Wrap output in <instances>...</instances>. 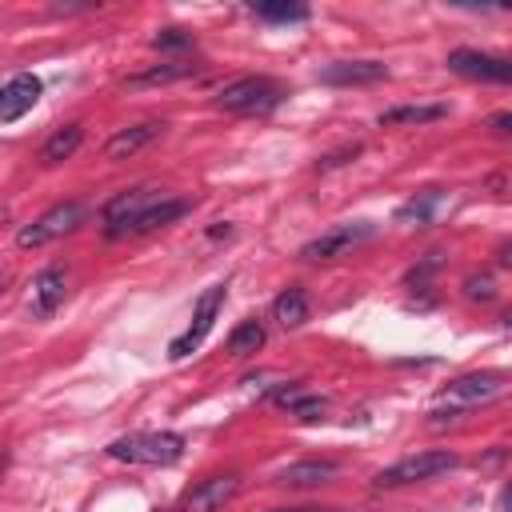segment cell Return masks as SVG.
I'll return each mask as SVG.
<instances>
[{
  "mask_svg": "<svg viewBox=\"0 0 512 512\" xmlns=\"http://www.w3.org/2000/svg\"><path fill=\"white\" fill-rule=\"evenodd\" d=\"M108 456L124 464H144V468H168L184 456V436L180 432H128L108 444Z\"/></svg>",
  "mask_w": 512,
  "mask_h": 512,
  "instance_id": "1",
  "label": "cell"
},
{
  "mask_svg": "<svg viewBox=\"0 0 512 512\" xmlns=\"http://www.w3.org/2000/svg\"><path fill=\"white\" fill-rule=\"evenodd\" d=\"M280 100H284V88L272 76H240L216 92V104L224 112H240V116H264Z\"/></svg>",
  "mask_w": 512,
  "mask_h": 512,
  "instance_id": "2",
  "label": "cell"
},
{
  "mask_svg": "<svg viewBox=\"0 0 512 512\" xmlns=\"http://www.w3.org/2000/svg\"><path fill=\"white\" fill-rule=\"evenodd\" d=\"M508 392V376L504 372H464L456 380H448L436 400L448 404V412H464V408H480V404H492Z\"/></svg>",
  "mask_w": 512,
  "mask_h": 512,
  "instance_id": "3",
  "label": "cell"
},
{
  "mask_svg": "<svg viewBox=\"0 0 512 512\" xmlns=\"http://www.w3.org/2000/svg\"><path fill=\"white\" fill-rule=\"evenodd\" d=\"M460 464L456 452L448 448H428V452H416V456H404L396 464H388L384 472H376V488H404V484H420V480H432L440 472H452Z\"/></svg>",
  "mask_w": 512,
  "mask_h": 512,
  "instance_id": "4",
  "label": "cell"
},
{
  "mask_svg": "<svg viewBox=\"0 0 512 512\" xmlns=\"http://www.w3.org/2000/svg\"><path fill=\"white\" fill-rule=\"evenodd\" d=\"M84 216H88V208H84L80 200L52 204L44 216H36L32 224H24V228L16 232V244H20V248H44V244H52V240L76 232V228L84 224Z\"/></svg>",
  "mask_w": 512,
  "mask_h": 512,
  "instance_id": "5",
  "label": "cell"
},
{
  "mask_svg": "<svg viewBox=\"0 0 512 512\" xmlns=\"http://www.w3.org/2000/svg\"><path fill=\"white\" fill-rule=\"evenodd\" d=\"M372 236H376V224H372V220H348V224H332L328 232L312 236V240L300 248V260H308V264H324V260L348 256L352 248L368 244Z\"/></svg>",
  "mask_w": 512,
  "mask_h": 512,
  "instance_id": "6",
  "label": "cell"
},
{
  "mask_svg": "<svg viewBox=\"0 0 512 512\" xmlns=\"http://www.w3.org/2000/svg\"><path fill=\"white\" fill-rule=\"evenodd\" d=\"M224 296H228V284H208V288L200 292L188 328L168 344V356H172V360H184V356H192V352L204 344V336L212 332V324H216V316H220V308H224Z\"/></svg>",
  "mask_w": 512,
  "mask_h": 512,
  "instance_id": "7",
  "label": "cell"
},
{
  "mask_svg": "<svg viewBox=\"0 0 512 512\" xmlns=\"http://www.w3.org/2000/svg\"><path fill=\"white\" fill-rule=\"evenodd\" d=\"M236 492H240V476H236V472H216V476L196 480V484L180 496L176 512H220Z\"/></svg>",
  "mask_w": 512,
  "mask_h": 512,
  "instance_id": "8",
  "label": "cell"
},
{
  "mask_svg": "<svg viewBox=\"0 0 512 512\" xmlns=\"http://www.w3.org/2000/svg\"><path fill=\"white\" fill-rule=\"evenodd\" d=\"M448 68L456 76H468V80H488V84H504L512 76V64L504 56H488V52H476V48H456L448 52Z\"/></svg>",
  "mask_w": 512,
  "mask_h": 512,
  "instance_id": "9",
  "label": "cell"
},
{
  "mask_svg": "<svg viewBox=\"0 0 512 512\" xmlns=\"http://www.w3.org/2000/svg\"><path fill=\"white\" fill-rule=\"evenodd\" d=\"M184 212H188V200H176V196H160V200H152V204H148L140 216H132L124 228H116V232H112V240H120V236H144V232L168 228V224H176Z\"/></svg>",
  "mask_w": 512,
  "mask_h": 512,
  "instance_id": "10",
  "label": "cell"
},
{
  "mask_svg": "<svg viewBox=\"0 0 512 512\" xmlns=\"http://www.w3.org/2000/svg\"><path fill=\"white\" fill-rule=\"evenodd\" d=\"M40 92H44L40 76H32V72H16V76L0 88V124H12V120H20L24 112H32L36 100H40Z\"/></svg>",
  "mask_w": 512,
  "mask_h": 512,
  "instance_id": "11",
  "label": "cell"
},
{
  "mask_svg": "<svg viewBox=\"0 0 512 512\" xmlns=\"http://www.w3.org/2000/svg\"><path fill=\"white\" fill-rule=\"evenodd\" d=\"M316 76H320V84L352 88V84H376V80H388V64H380V60H336V64H324Z\"/></svg>",
  "mask_w": 512,
  "mask_h": 512,
  "instance_id": "12",
  "label": "cell"
},
{
  "mask_svg": "<svg viewBox=\"0 0 512 512\" xmlns=\"http://www.w3.org/2000/svg\"><path fill=\"white\" fill-rule=\"evenodd\" d=\"M64 292H68V276H64L60 264H48L44 272H36V280H32V316L48 320L64 304Z\"/></svg>",
  "mask_w": 512,
  "mask_h": 512,
  "instance_id": "13",
  "label": "cell"
},
{
  "mask_svg": "<svg viewBox=\"0 0 512 512\" xmlns=\"http://www.w3.org/2000/svg\"><path fill=\"white\" fill-rule=\"evenodd\" d=\"M152 200H160V192H152V188H128V192H116L108 204H104V224H108V236L116 232V228H124L132 216H140Z\"/></svg>",
  "mask_w": 512,
  "mask_h": 512,
  "instance_id": "14",
  "label": "cell"
},
{
  "mask_svg": "<svg viewBox=\"0 0 512 512\" xmlns=\"http://www.w3.org/2000/svg\"><path fill=\"white\" fill-rule=\"evenodd\" d=\"M168 124L164 120H144V124H132V128H120L108 144H104V156L108 160H128V156H136L144 144H152L160 132H164Z\"/></svg>",
  "mask_w": 512,
  "mask_h": 512,
  "instance_id": "15",
  "label": "cell"
},
{
  "mask_svg": "<svg viewBox=\"0 0 512 512\" xmlns=\"http://www.w3.org/2000/svg\"><path fill=\"white\" fill-rule=\"evenodd\" d=\"M340 476V464L336 460H296L288 468L276 472V484H288V488H320L328 480Z\"/></svg>",
  "mask_w": 512,
  "mask_h": 512,
  "instance_id": "16",
  "label": "cell"
},
{
  "mask_svg": "<svg viewBox=\"0 0 512 512\" xmlns=\"http://www.w3.org/2000/svg\"><path fill=\"white\" fill-rule=\"evenodd\" d=\"M276 404H280V408H284L292 420H300V424H316V420L324 416V408H328V400H324V396L304 392L300 384L280 388V392H276Z\"/></svg>",
  "mask_w": 512,
  "mask_h": 512,
  "instance_id": "17",
  "label": "cell"
},
{
  "mask_svg": "<svg viewBox=\"0 0 512 512\" xmlns=\"http://www.w3.org/2000/svg\"><path fill=\"white\" fill-rule=\"evenodd\" d=\"M448 104H396L388 112H380V128H400V124H432L444 120Z\"/></svg>",
  "mask_w": 512,
  "mask_h": 512,
  "instance_id": "18",
  "label": "cell"
},
{
  "mask_svg": "<svg viewBox=\"0 0 512 512\" xmlns=\"http://www.w3.org/2000/svg\"><path fill=\"white\" fill-rule=\"evenodd\" d=\"M196 72H200V64L172 60V64H156V68H148V72H136V76H128L124 84H128V88H156V84H172V80H184V76H196Z\"/></svg>",
  "mask_w": 512,
  "mask_h": 512,
  "instance_id": "19",
  "label": "cell"
},
{
  "mask_svg": "<svg viewBox=\"0 0 512 512\" xmlns=\"http://www.w3.org/2000/svg\"><path fill=\"white\" fill-rule=\"evenodd\" d=\"M272 320L280 328H300L308 320V296H304V288H284L272 300Z\"/></svg>",
  "mask_w": 512,
  "mask_h": 512,
  "instance_id": "20",
  "label": "cell"
},
{
  "mask_svg": "<svg viewBox=\"0 0 512 512\" xmlns=\"http://www.w3.org/2000/svg\"><path fill=\"white\" fill-rule=\"evenodd\" d=\"M80 144H84V128H80V124H64L60 132H52V136L44 140V148H40V164H60V160H68Z\"/></svg>",
  "mask_w": 512,
  "mask_h": 512,
  "instance_id": "21",
  "label": "cell"
},
{
  "mask_svg": "<svg viewBox=\"0 0 512 512\" xmlns=\"http://www.w3.org/2000/svg\"><path fill=\"white\" fill-rule=\"evenodd\" d=\"M444 208V192L440 188H428V192H416L408 204H400L396 208V220H404V224H432L436 220V212Z\"/></svg>",
  "mask_w": 512,
  "mask_h": 512,
  "instance_id": "22",
  "label": "cell"
},
{
  "mask_svg": "<svg viewBox=\"0 0 512 512\" xmlns=\"http://www.w3.org/2000/svg\"><path fill=\"white\" fill-rule=\"evenodd\" d=\"M264 324L260 320H244V324H236L232 328V336H228V356H236V360H248V356H256L260 348H264Z\"/></svg>",
  "mask_w": 512,
  "mask_h": 512,
  "instance_id": "23",
  "label": "cell"
},
{
  "mask_svg": "<svg viewBox=\"0 0 512 512\" xmlns=\"http://www.w3.org/2000/svg\"><path fill=\"white\" fill-rule=\"evenodd\" d=\"M252 12L268 24H304L312 16L304 4H252Z\"/></svg>",
  "mask_w": 512,
  "mask_h": 512,
  "instance_id": "24",
  "label": "cell"
},
{
  "mask_svg": "<svg viewBox=\"0 0 512 512\" xmlns=\"http://www.w3.org/2000/svg\"><path fill=\"white\" fill-rule=\"evenodd\" d=\"M152 48H160V52H180V48H196V36H192V32H184V28H160V32L152 36Z\"/></svg>",
  "mask_w": 512,
  "mask_h": 512,
  "instance_id": "25",
  "label": "cell"
},
{
  "mask_svg": "<svg viewBox=\"0 0 512 512\" xmlns=\"http://www.w3.org/2000/svg\"><path fill=\"white\" fill-rule=\"evenodd\" d=\"M464 296H468L472 304H488V300H496V284H492V276H488V272H472V276L464 280Z\"/></svg>",
  "mask_w": 512,
  "mask_h": 512,
  "instance_id": "26",
  "label": "cell"
},
{
  "mask_svg": "<svg viewBox=\"0 0 512 512\" xmlns=\"http://www.w3.org/2000/svg\"><path fill=\"white\" fill-rule=\"evenodd\" d=\"M436 268H440V252H428V256L408 272V284H412V288H424V284H428V276H432Z\"/></svg>",
  "mask_w": 512,
  "mask_h": 512,
  "instance_id": "27",
  "label": "cell"
},
{
  "mask_svg": "<svg viewBox=\"0 0 512 512\" xmlns=\"http://www.w3.org/2000/svg\"><path fill=\"white\" fill-rule=\"evenodd\" d=\"M360 156V144H344V148H336V152H328V156H320V172H328V168H340V164H348V160H356Z\"/></svg>",
  "mask_w": 512,
  "mask_h": 512,
  "instance_id": "28",
  "label": "cell"
},
{
  "mask_svg": "<svg viewBox=\"0 0 512 512\" xmlns=\"http://www.w3.org/2000/svg\"><path fill=\"white\" fill-rule=\"evenodd\" d=\"M488 124H492V132H496V136H508V132H512V116H508V112H496Z\"/></svg>",
  "mask_w": 512,
  "mask_h": 512,
  "instance_id": "29",
  "label": "cell"
},
{
  "mask_svg": "<svg viewBox=\"0 0 512 512\" xmlns=\"http://www.w3.org/2000/svg\"><path fill=\"white\" fill-rule=\"evenodd\" d=\"M280 512H324V508H280Z\"/></svg>",
  "mask_w": 512,
  "mask_h": 512,
  "instance_id": "30",
  "label": "cell"
},
{
  "mask_svg": "<svg viewBox=\"0 0 512 512\" xmlns=\"http://www.w3.org/2000/svg\"><path fill=\"white\" fill-rule=\"evenodd\" d=\"M4 284H8V276H4V272H0V292H4Z\"/></svg>",
  "mask_w": 512,
  "mask_h": 512,
  "instance_id": "31",
  "label": "cell"
}]
</instances>
